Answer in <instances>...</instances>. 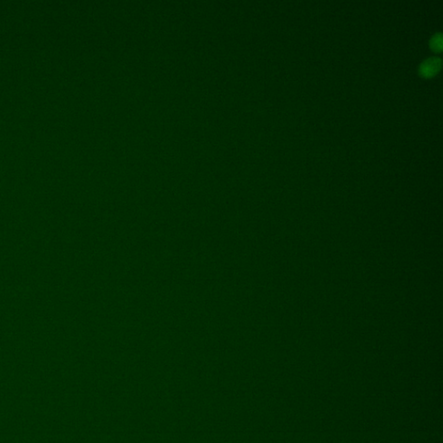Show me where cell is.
I'll use <instances>...</instances> for the list:
<instances>
[{
	"mask_svg": "<svg viewBox=\"0 0 443 443\" xmlns=\"http://www.w3.org/2000/svg\"><path fill=\"white\" fill-rule=\"evenodd\" d=\"M442 65V60L439 57H430L427 60H425L424 62L421 64V66L419 68V72L422 76L424 77H431L433 75H436V73L440 70Z\"/></svg>",
	"mask_w": 443,
	"mask_h": 443,
	"instance_id": "cell-1",
	"label": "cell"
},
{
	"mask_svg": "<svg viewBox=\"0 0 443 443\" xmlns=\"http://www.w3.org/2000/svg\"><path fill=\"white\" fill-rule=\"evenodd\" d=\"M430 46L435 51H441L443 48V36L442 34H435L430 40Z\"/></svg>",
	"mask_w": 443,
	"mask_h": 443,
	"instance_id": "cell-2",
	"label": "cell"
}]
</instances>
